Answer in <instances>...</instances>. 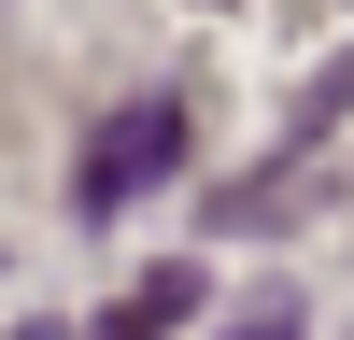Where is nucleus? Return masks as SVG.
<instances>
[{"instance_id":"obj_1","label":"nucleus","mask_w":354,"mask_h":340,"mask_svg":"<svg viewBox=\"0 0 354 340\" xmlns=\"http://www.w3.org/2000/svg\"><path fill=\"white\" fill-rule=\"evenodd\" d=\"M185 128H198L185 100H128V113H100V142L71 156V213L100 227V213H128L142 185H170V170H185Z\"/></svg>"},{"instance_id":"obj_2","label":"nucleus","mask_w":354,"mask_h":340,"mask_svg":"<svg viewBox=\"0 0 354 340\" xmlns=\"http://www.w3.org/2000/svg\"><path fill=\"white\" fill-rule=\"evenodd\" d=\"M340 113H354V43H340L326 71L298 85V100H283V142H270V170H241V185H227L213 213H227V227H283V198H298V156H312V142L340 128Z\"/></svg>"},{"instance_id":"obj_3","label":"nucleus","mask_w":354,"mask_h":340,"mask_svg":"<svg viewBox=\"0 0 354 340\" xmlns=\"http://www.w3.org/2000/svg\"><path fill=\"white\" fill-rule=\"evenodd\" d=\"M185 312H198V255H170V270H142L128 298H113L100 326H85V340H170V326H185Z\"/></svg>"},{"instance_id":"obj_4","label":"nucleus","mask_w":354,"mask_h":340,"mask_svg":"<svg viewBox=\"0 0 354 340\" xmlns=\"http://www.w3.org/2000/svg\"><path fill=\"white\" fill-rule=\"evenodd\" d=\"M298 326H312L298 298H255V312H241V326H227V340H298Z\"/></svg>"},{"instance_id":"obj_5","label":"nucleus","mask_w":354,"mask_h":340,"mask_svg":"<svg viewBox=\"0 0 354 340\" xmlns=\"http://www.w3.org/2000/svg\"><path fill=\"white\" fill-rule=\"evenodd\" d=\"M15 340H71V326H15Z\"/></svg>"}]
</instances>
